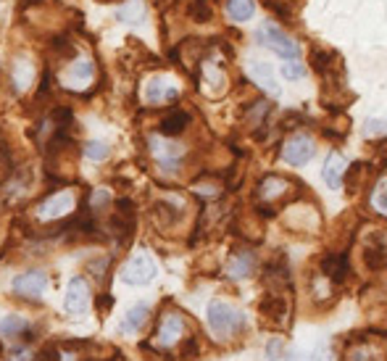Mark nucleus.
<instances>
[{
    "instance_id": "obj_1",
    "label": "nucleus",
    "mask_w": 387,
    "mask_h": 361,
    "mask_svg": "<svg viewBox=\"0 0 387 361\" xmlns=\"http://www.w3.org/2000/svg\"><path fill=\"white\" fill-rule=\"evenodd\" d=\"M208 324L219 337L238 335L240 330H245V314L227 300H211L208 303Z\"/></svg>"
},
{
    "instance_id": "obj_2",
    "label": "nucleus",
    "mask_w": 387,
    "mask_h": 361,
    "mask_svg": "<svg viewBox=\"0 0 387 361\" xmlns=\"http://www.w3.org/2000/svg\"><path fill=\"white\" fill-rule=\"evenodd\" d=\"M256 40H258V45L274 50L277 56H282L285 61L298 58V53H300L298 42H295L293 38H288L285 29H279V26L272 24V22H263V24L256 29Z\"/></svg>"
},
{
    "instance_id": "obj_3",
    "label": "nucleus",
    "mask_w": 387,
    "mask_h": 361,
    "mask_svg": "<svg viewBox=\"0 0 387 361\" xmlns=\"http://www.w3.org/2000/svg\"><path fill=\"white\" fill-rule=\"evenodd\" d=\"M153 277H156V262L148 253H138L122 266V280L126 285H148Z\"/></svg>"
},
{
    "instance_id": "obj_4",
    "label": "nucleus",
    "mask_w": 387,
    "mask_h": 361,
    "mask_svg": "<svg viewBox=\"0 0 387 361\" xmlns=\"http://www.w3.org/2000/svg\"><path fill=\"white\" fill-rule=\"evenodd\" d=\"M150 153L158 159V166H161L163 175H174L176 169H179V159H182L185 148H179L174 143H166L163 137L153 135L150 137Z\"/></svg>"
},
{
    "instance_id": "obj_5",
    "label": "nucleus",
    "mask_w": 387,
    "mask_h": 361,
    "mask_svg": "<svg viewBox=\"0 0 387 361\" xmlns=\"http://www.w3.org/2000/svg\"><path fill=\"white\" fill-rule=\"evenodd\" d=\"M72 209H74V193L63 190V193L50 195L45 203H40L38 216L42 222H56V219H63L66 214H72Z\"/></svg>"
},
{
    "instance_id": "obj_6",
    "label": "nucleus",
    "mask_w": 387,
    "mask_h": 361,
    "mask_svg": "<svg viewBox=\"0 0 387 361\" xmlns=\"http://www.w3.org/2000/svg\"><path fill=\"white\" fill-rule=\"evenodd\" d=\"M313 150L316 148H313V140L308 135H293L282 145V159L293 163V166H300V163L311 161Z\"/></svg>"
},
{
    "instance_id": "obj_7",
    "label": "nucleus",
    "mask_w": 387,
    "mask_h": 361,
    "mask_svg": "<svg viewBox=\"0 0 387 361\" xmlns=\"http://www.w3.org/2000/svg\"><path fill=\"white\" fill-rule=\"evenodd\" d=\"M45 285H48L45 272H24L13 280V293L22 296V298L40 300V296L45 293Z\"/></svg>"
},
{
    "instance_id": "obj_8",
    "label": "nucleus",
    "mask_w": 387,
    "mask_h": 361,
    "mask_svg": "<svg viewBox=\"0 0 387 361\" xmlns=\"http://www.w3.org/2000/svg\"><path fill=\"white\" fill-rule=\"evenodd\" d=\"M258 312H261V322L269 324V327H285L288 322V300L282 296H266V298L258 303Z\"/></svg>"
},
{
    "instance_id": "obj_9",
    "label": "nucleus",
    "mask_w": 387,
    "mask_h": 361,
    "mask_svg": "<svg viewBox=\"0 0 387 361\" xmlns=\"http://www.w3.org/2000/svg\"><path fill=\"white\" fill-rule=\"evenodd\" d=\"M66 312L69 314H82L90 309V287L82 277H74L69 282V290H66V300H63Z\"/></svg>"
},
{
    "instance_id": "obj_10",
    "label": "nucleus",
    "mask_w": 387,
    "mask_h": 361,
    "mask_svg": "<svg viewBox=\"0 0 387 361\" xmlns=\"http://www.w3.org/2000/svg\"><path fill=\"white\" fill-rule=\"evenodd\" d=\"M179 98V88L174 85V79L169 77H153L145 85V100L148 103H169V100Z\"/></svg>"
},
{
    "instance_id": "obj_11",
    "label": "nucleus",
    "mask_w": 387,
    "mask_h": 361,
    "mask_svg": "<svg viewBox=\"0 0 387 361\" xmlns=\"http://www.w3.org/2000/svg\"><path fill=\"white\" fill-rule=\"evenodd\" d=\"M248 77L258 85V88H263L266 93H272V95H277L279 93V85H277V77H274V69L269 66L266 61H250L248 63Z\"/></svg>"
},
{
    "instance_id": "obj_12",
    "label": "nucleus",
    "mask_w": 387,
    "mask_h": 361,
    "mask_svg": "<svg viewBox=\"0 0 387 361\" xmlns=\"http://www.w3.org/2000/svg\"><path fill=\"white\" fill-rule=\"evenodd\" d=\"M185 335V319L179 316V314H169L166 319L161 322V330H158V335H156V340H158V346H174V343H179V337Z\"/></svg>"
},
{
    "instance_id": "obj_13",
    "label": "nucleus",
    "mask_w": 387,
    "mask_h": 361,
    "mask_svg": "<svg viewBox=\"0 0 387 361\" xmlns=\"http://www.w3.org/2000/svg\"><path fill=\"white\" fill-rule=\"evenodd\" d=\"M343 175H348V161L340 153H329L324 163V179L332 190H340L343 185Z\"/></svg>"
},
{
    "instance_id": "obj_14",
    "label": "nucleus",
    "mask_w": 387,
    "mask_h": 361,
    "mask_svg": "<svg viewBox=\"0 0 387 361\" xmlns=\"http://www.w3.org/2000/svg\"><path fill=\"white\" fill-rule=\"evenodd\" d=\"M190 125V116L185 111H172L166 113L161 119V125H158V132H161L163 137H176L182 135L185 129H188Z\"/></svg>"
},
{
    "instance_id": "obj_15",
    "label": "nucleus",
    "mask_w": 387,
    "mask_h": 361,
    "mask_svg": "<svg viewBox=\"0 0 387 361\" xmlns=\"http://www.w3.org/2000/svg\"><path fill=\"white\" fill-rule=\"evenodd\" d=\"M322 269L327 272V277L332 280V282H343L345 280V274H348L350 264H348V256H335V253H329L322 259Z\"/></svg>"
},
{
    "instance_id": "obj_16",
    "label": "nucleus",
    "mask_w": 387,
    "mask_h": 361,
    "mask_svg": "<svg viewBox=\"0 0 387 361\" xmlns=\"http://www.w3.org/2000/svg\"><path fill=\"white\" fill-rule=\"evenodd\" d=\"M253 269H256V259H253V253L242 250V253H238V256L229 262L227 274H229L232 280H245V277L253 274Z\"/></svg>"
},
{
    "instance_id": "obj_17",
    "label": "nucleus",
    "mask_w": 387,
    "mask_h": 361,
    "mask_svg": "<svg viewBox=\"0 0 387 361\" xmlns=\"http://www.w3.org/2000/svg\"><path fill=\"white\" fill-rule=\"evenodd\" d=\"M32 79H35V66L26 61V58H19V61L11 66V82L13 88L19 90H26L29 85H32Z\"/></svg>"
},
{
    "instance_id": "obj_18",
    "label": "nucleus",
    "mask_w": 387,
    "mask_h": 361,
    "mask_svg": "<svg viewBox=\"0 0 387 361\" xmlns=\"http://www.w3.org/2000/svg\"><path fill=\"white\" fill-rule=\"evenodd\" d=\"M142 19H145L142 0H126L122 8H116V22H122V24H140Z\"/></svg>"
},
{
    "instance_id": "obj_19",
    "label": "nucleus",
    "mask_w": 387,
    "mask_h": 361,
    "mask_svg": "<svg viewBox=\"0 0 387 361\" xmlns=\"http://www.w3.org/2000/svg\"><path fill=\"white\" fill-rule=\"evenodd\" d=\"M150 316V306L148 303H138L135 309H129L126 316L122 319V332H138L142 324L148 322Z\"/></svg>"
},
{
    "instance_id": "obj_20",
    "label": "nucleus",
    "mask_w": 387,
    "mask_h": 361,
    "mask_svg": "<svg viewBox=\"0 0 387 361\" xmlns=\"http://www.w3.org/2000/svg\"><path fill=\"white\" fill-rule=\"evenodd\" d=\"M92 74H95V66H92V61L90 58H79V61L69 69V74H66V82L74 88V85H88L90 79H92Z\"/></svg>"
},
{
    "instance_id": "obj_21",
    "label": "nucleus",
    "mask_w": 387,
    "mask_h": 361,
    "mask_svg": "<svg viewBox=\"0 0 387 361\" xmlns=\"http://www.w3.org/2000/svg\"><path fill=\"white\" fill-rule=\"evenodd\" d=\"M227 13L232 22H248L256 13V0H227Z\"/></svg>"
},
{
    "instance_id": "obj_22",
    "label": "nucleus",
    "mask_w": 387,
    "mask_h": 361,
    "mask_svg": "<svg viewBox=\"0 0 387 361\" xmlns=\"http://www.w3.org/2000/svg\"><path fill=\"white\" fill-rule=\"evenodd\" d=\"M266 359L269 361H295V353L282 337H274L266 343Z\"/></svg>"
},
{
    "instance_id": "obj_23",
    "label": "nucleus",
    "mask_w": 387,
    "mask_h": 361,
    "mask_svg": "<svg viewBox=\"0 0 387 361\" xmlns=\"http://www.w3.org/2000/svg\"><path fill=\"white\" fill-rule=\"evenodd\" d=\"M263 282L269 287H285L290 285L288 277V264H269L266 272H263Z\"/></svg>"
},
{
    "instance_id": "obj_24",
    "label": "nucleus",
    "mask_w": 387,
    "mask_h": 361,
    "mask_svg": "<svg viewBox=\"0 0 387 361\" xmlns=\"http://www.w3.org/2000/svg\"><path fill=\"white\" fill-rule=\"evenodd\" d=\"M285 190H288V182H285L282 177L269 175V177H263L261 179V185H258V195H261L263 200H272V198H277L279 193H285Z\"/></svg>"
},
{
    "instance_id": "obj_25",
    "label": "nucleus",
    "mask_w": 387,
    "mask_h": 361,
    "mask_svg": "<svg viewBox=\"0 0 387 361\" xmlns=\"http://www.w3.org/2000/svg\"><path fill=\"white\" fill-rule=\"evenodd\" d=\"M26 327H29V324H26L24 316L11 314V316H6V319L0 322V332L8 337H16V335H22V332H26Z\"/></svg>"
},
{
    "instance_id": "obj_26",
    "label": "nucleus",
    "mask_w": 387,
    "mask_h": 361,
    "mask_svg": "<svg viewBox=\"0 0 387 361\" xmlns=\"http://www.w3.org/2000/svg\"><path fill=\"white\" fill-rule=\"evenodd\" d=\"M366 266L372 269V272H379L382 266H385V246H382V237L377 240V248H366Z\"/></svg>"
},
{
    "instance_id": "obj_27",
    "label": "nucleus",
    "mask_w": 387,
    "mask_h": 361,
    "mask_svg": "<svg viewBox=\"0 0 387 361\" xmlns=\"http://www.w3.org/2000/svg\"><path fill=\"white\" fill-rule=\"evenodd\" d=\"M179 216V211H176L174 206H169V203H156V222L163 227L174 225V219Z\"/></svg>"
},
{
    "instance_id": "obj_28",
    "label": "nucleus",
    "mask_w": 387,
    "mask_h": 361,
    "mask_svg": "<svg viewBox=\"0 0 387 361\" xmlns=\"http://www.w3.org/2000/svg\"><path fill=\"white\" fill-rule=\"evenodd\" d=\"M190 16H192L195 22H208V19H211V8H208V3H206V0H192V6H190Z\"/></svg>"
},
{
    "instance_id": "obj_29",
    "label": "nucleus",
    "mask_w": 387,
    "mask_h": 361,
    "mask_svg": "<svg viewBox=\"0 0 387 361\" xmlns=\"http://www.w3.org/2000/svg\"><path fill=\"white\" fill-rule=\"evenodd\" d=\"M372 206H374L377 214H385V177H379L377 179V187H374V195H372Z\"/></svg>"
},
{
    "instance_id": "obj_30",
    "label": "nucleus",
    "mask_w": 387,
    "mask_h": 361,
    "mask_svg": "<svg viewBox=\"0 0 387 361\" xmlns=\"http://www.w3.org/2000/svg\"><path fill=\"white\" fill-rule=\"evenodd\" d=\"M85 156L92 159V161H103V159H108V145L106 143H88L85 145Z\"/></svg>"
},
{
    "instance_id": "obj_31",
    "label": "nucleus",
    "mask_w": 387,
    "mask_h": 361,
    "mask_svg": "<svg viewBox=\"0 0 387 361\" xmlns=\"http://www.w3.org/2000/svg\"><path fill=\"white\" fill-rule=\"evenodd\" d=\"M282 74H285V79H300V77L306 74V63H300L298 58H293V61H288L282 66Z\"/></svg>"
},
{
    "instance_id": "obj_32",
    "label": "nucleus",
    "mask_w": 387,
    "mask_h": 361,
    "mask_svg": "<svg viewBox=\"0 0 387 361\" xmlns=\"http://www.w3.org/2000/svg\"><path fill=\"white\" fill-rule=\"evenodd\" d=\"M90 203H92V209H95V211H98V209H106V206L111 203V193H108L106 187H100V190H95V193H92Z\"/></svg>"
},
{
    "instance_id": "obj_33",
    "label": "nucleus",
    "mask_w": 387,
    "mask_h": 361,
    "mask_svg": "<svg viewBox=\"0 0 387 361\" xmlns=\"http://www.w3.org/2000/svg\"><path fill=\"white\" fill-rule=\"evenodd\" d=\"M198 351H200L198 340H195V337H188V340L182 343V359H195Z\"/></svg>"
},
{
    "instance_id": "obj_34",
    "label": "nucleus",
    "mask_w": 387,
    "mask_h": 361,
    "mask_svg": "<svg viewBox=\"0 0 387 361\" xmlns=\"http://www.w3.org/2000/svg\"><path fill=\"white\" fill-rule=\"evenodd\" d=\"M306 361H329V351H327L324 343H319V346L313 348V353Z\"/></svg>"
},
{
    "instance_id": "obj_35",
    "label": "nucleus",
    "mask_w": 387,
    "mask_h": 361,
    "mask_svg": "<svg viewBox=\"0 0 387 361\" xmlns=\"http://www.w3.org/2000/svg\"><path fill=\"white\" fill-rule=\"evenodd\" d=\"M382 132H385V122H382V119L366 122V135H382Z\"/></svg>"
},
{
    "instance_id": "obj_36",
    "label": "nucleus",
    "mask_w": 387,
    "mask_h": 361,
    "mask_svg": "<svg viewBox=\"0 0 387 361\" xmlns=\"http://www.w3.org/2000/svg\"><path fill=\"white\" fill-rule=\"evenodd\" d=\"M0 356H3V343H0Z\"/></svg>"
},
{
    "instance_id": "obj_37",
    "label": "nucleus",
    "mask_w": 387,
    "mask_h": 361,
    "mask_svg": "<svg viewBox=\"0 0 387 361\" xmlns=\"http://www.w3.org/2000/svg\"><path fill=\"white\" fill-rule=\"evenodd\" d=\"M0 156H3V150H0Z\"/></svg>"
}]
</instances>
